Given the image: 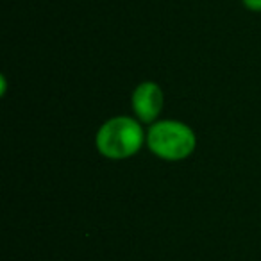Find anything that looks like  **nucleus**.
<instances>
[{"mask_svg":"<svg viewBox=\"0 0 261 261\" xmlns=\"http://www.w3.org/2000/svg\"><path fill=\"white\" fill-rule=\"evenodd\" d=\"M145 145L163 161H182L195 152L197 135L181 120H158L147 129Z\"/></svg>","mask_w":261,"mask_h":261,"instance_id":"obj_2","label":"nucleus"},{"mask_svg":"<svg viewBox=\"0 0 261 261\" xmlns=\"http://www.w3.org/2000/svg\"><path fill=\"white\" fill-rule=\"evenodd\" d=\"M130 106H133V113H135L136 118L143 125L145 123L150 125V123L160 120V115L163 111V106H165L163 90L154 81H143V83H140L133 90Z\"/></svg>","mask_w":261,"mask_h":261,"instance_id":"obj_3","label":"nucleus"},{"mask_svg":"<svg viewBox=\"0 0 261 261\" xmlns=\"http://www.w3.org/2000/svg\"><path fill=\"white\" fill-rule=\"evenodd\" d=\"M147 130L136 116L118 115L106 120L95 135V147L106 160L122 161L136 156L145 145Z\"/></svg>","mask_w":261,"mask_h":261,"instance_id":"obj_1","label":"nucleus"},{"mask_svg":"<svg viewBox=\"0 0 261 261\" xmlns=\"http://www.w3.org/2000/svg\"><path fill=\"white\" fill-rule=\"evenodd\" d=\"M242 4L245 6L249 11L261 13V0H242Z\"/></svg>","mask_w":261,"mask_h":261,"instance_id":"obj_4","label":"nucleus"}]
</instances>
